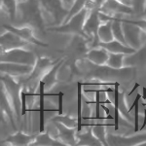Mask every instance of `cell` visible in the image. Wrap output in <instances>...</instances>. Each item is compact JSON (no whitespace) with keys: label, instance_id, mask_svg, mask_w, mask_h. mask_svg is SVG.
I'll return each mask as SVG.
<instances>
[{"label":"cell","instance_id":"cell-1","mask_svg":"<svg viewBox=\"0 0 146 146\" xmlns=\"http://www.w3.org/2000/svg\"><path fill=\"white\" fill-rule=\"evenodd\" d=\"M21 20L23 25H30L35 31L45 32V16L38 0H28L25 3L19 4Z\"/></svg>","mask_w":146,"mask_h":146},{"label":"cell","instance_id":"cell-2","mask_svg":"<svg viewBox=\"0 0 146 146\" xmlns=\"http://www.w3.org/2000/svg\"><path fill=\"white\" fill-rule=\"evenodd\" d=\"M89 14V9L84 8L82 9L79 13L74 15L72 18H70L67 22L63 23L60 25H56V27H49L46 28L47 31L55 32V33L60 34H72L78 35V36L84 37L86 40L90 41L89 37L87 36L84 32V23L86 21Z\"/></svg>","mask_w":146,"mask_h":146},{"label":"cell","instance_id":"cell-3","mask_svg":"<svg viewBox=\"0 0 146 146\" xmlns=\"http://www.w3.org/2000/svg\"><path fill=\"white\" fill-rule=\"evenodd\" d=\"M60 60H53L47 56H38L37 62L34 64L33 70L29 75H27L25 78H23L22 83L23 84V88L28 91L35 92V89L39 87V83L42 80L45 74L51 69L55 63H56Z\"/></svg>","mask_w":146,"mask_h":146},{"label":"cell","instance_id":"cell-4","mask_svg":"<svg viewBox=\"0 0 146 146\" xmlns=\"http://www.w3.org/2000/svg\"><path fill=\"white\" fill-rule=\"evenodd\" d=\"M1 85L5 89L7 95L13 103L14 109H15L17 121L20 122L22 119V98L21 94L23 89V84L22 81H17L15 77L10 76L7 74L1 75Z\"/></svg>","mask_w":146,"mask_h":146},{"label":"cell","instance_id":"cell-5","mask_svg":"<svg viewBox=\"0 0 146 146\" xmlns=\"http://www.w3.org/2000/svg\"><path fill=\"white\" fill-rule=\"evenodd\" d=\"M44 16L50 18V25H60L66 20L69 9L64 6L62 0H38Z\"/></svg>","mask_w":146,"mask_h":146},{"label":"cell","instance_id":"cell-6","mask_svg":"<svg viewBox=\"0 0 146 146\" xmlns=\"http://www.w3.org/2000/svg\"><path fill=\"white\" fill-rule=\"evenodd\" d=\"M38 56L31 50L25 48H18L11 51L1 52L0 62H15L21 64L34 65Z\"/></svg>","mask_w":146,"mask_h":146},{"label":"cell","instance_id":"cell-7","mask_svg":"<svg viewBox=\"0 0 146 146\" xmlns=\"http://www.w3.org/2000/svg\"><path fill=\"white\" fill-rule=\"evenodd\" d=\"M101 20L100 18V9H92L89 10L88 17L84 23V32L89 37L90 41L93 42L94 47H98L100 40L98 37V31L101 25Z\"/></svg>","mask_w":146,"mask_h":146},{"label":"cell","instance_id":"cell-8","mask_svg":"<svg viewBox=\"0 0 146 146\" xmlns=\"http://www.w3.org/2000/svg\"><path fill=\"white\" fill-rule=\"evenodd\" d=\"M2 27L5 30H9V31L13 32V33L17 34L21 38L23 39L25 41L28 42L29 44H33V45L40 46V47H49L48 43L41 41L36 37L35 35V30L33 27L30 25H23V27H15L12 25H7V23H3Z\"/></svg>","mask_w":146,"mask_h":146},{"label":"cell","instance_id":"cell-9","mask_svg":"<svg viewBox=\"0 0 146 146\" xmlns=\"http://www.w3.org/2000/svg\"><path fill=\"white\" fill-rule=\"evenodd\" d=\"M100 11L106 15H133L135 13V8L133 6H128L117 0H104L103 4L100 8Z\"/></svg>","mask_w":146,"mask_h":146},{"label":"cell","instance_id":"cell-10","mask_svg":"<svg viewBox=\"0 0 146 146\" xmlns=\"http://www.w3.org/2000/svg\"><path fill=\"white\" fill-rule=\"evenodd\" d=\"M28 42L25 41L23 39L18 36L17 34L13 33V32L6 30L4 33L0 35V48L1 52H7L11 51L14 49L18 48H25L28 46Z\"/></svg>","mask_w":146,"mask_h":146},{"label":"cell","instance_id":"cell-11","mask_svg":"<svg viewBox=\"0 0 146 146\" xmlns=\"http://www.w3.org/2000/svg\"><path fill=\"white\" fill-rule=\"evenodd\" d=\"M107 141L109 145L135 146L141 145L146 142V133H137L131 136H121L120 135H107Z\"/></svg>","mask_w":146,"mask_h":146},{"label":"cell","instance_id":"cell-12","mask_svg":"<svg viewBox=\"0 0 146 146\" xmlns=\"http://www.w3.org/2000/svg\"><path fill=\"white\" fill-rule=\"evenodd\" d=\"M34 65L21 64L15 62H0V71L13 77H23L29 75L33 70Z\"/></svg>","mask_w":146,"mask_h":146},{"label":"cell","instance_id":"cell-13","mask_svg":"<svg viewBox=\"0 0 146 146\" xmlns=\"http://www.w3.org/2000/svg\"><path fill=\"white\" fill-rule=\"evenodd\" d=\"M123 28H124L125 38H126L127 44L129 46L133 47V48L137 50V49H139L144 44L142 41L143 31L139 27H137L135 25L123 23Z\"/></svg>","mask_w":146,"mask_h":146},{"label":"cell","instance_id":"cell-14","mask_svg":"<svg viewBox=\"0 0 146 146\" xmlns=\"http://www.w3.org/2000/svg\"><path fill=\"white\" fill-rule=\"evenodd\" d=\"M56 129V135L58 138L62 141L65 146H76L78 143V137H77V129L68 128L62 123L58 122H53Z\"/></svg>","mask_w":146,"mask_h":146},{"label":"cell","instance_id":"cell-15","mask_svg":"<svg viewBox=\"0 0 146 146\" xmlns=\"http://www.w3.org/2000/svg\"><path fill=\"white\" fill-rule=\"evenodd\" d=\"M0 108H1V113H4V115L6 116V118L10 121L14 129H16V113L15 109H14L13 103L9 98L8 95H7L4 87L1 85V89H0Z\"/></svg>","mask_w":146,"mask_h":146},{"label":"cell","instance_id":"cell-16","mask_svg":"<svg viewBox=\"0 0 146 146\" xmlns=\"http://www.w3.org/2000/svg\"><path fill=\"white\" fill-rule=\"evenodd\" d=\"M125 67H146V42L133 54L126 56Z\"/></svg>","mask_w":146,"mask_h":146},{"label":"cell","instance_id":"cell-17","mask_svg":"<svg viewBox=\"0 0 146 146\" xmlns=\"http://www.w3.org/2000/svg\"><path fill=\"white\" fill-rule=\"evenodd\" d=\"M65 60H66V56H63V58H60L58 62L55 63V64L52 66L51 69L49 70V71L45 74V76L42 78L41 81L44 82L47 93H48L49 91H51L52 89H54V87L58 83V70L62 68V64L64 63Z\"/></svg>","mask_w":146,"mask_h":146},{"label":"cell","instance_id":"cell-18","mask_svg":"<svg viewBox=\"0 0 146 146\" xmlns=\"http://www.w3.org/2000/svg\"><path fill=\"white\" fill-rule=\"evenodd\" d=\"M98 46L101 47V48H104L109 53L124 54L126 56L131 55V54H133L136 51V49L129 45H126V44L122 43V42H120L116 39L112 40L110 42H100Z\"/></svg>","mask_w":146,"mask_h":146},{"label":"cell","instance_id":"cell-19","mask_svg":"<svg viewBox=\"0 0 146 146\" xmlns=\"http://www.w3.org/2000/svg\"><path fill=\"white\" fill-rule=\"evenodd\" d=\"M108 58H109V52L98 46L89 49L86 54L87 60L96 65H102V66L106 65Z\"/></svg>","mask_w":146,"mask_h":146},{"label":"cell","instance_id":"cell-20","mask_svg":"<svg viewBox=\"0 0 146 146\" xmlns=\"http://www.w3.org/2000/svg\"><path fill=\"white\" fill-rule=\"evenodd\" d=\"M36 135H28L22 131H19L14 135L6 137L3 140V142L13 146H31Z\"/></svg>","mask_w":146,"mask_h":146},{"label":"cell","instance_id":"cell-21","mask_svg":"<svg viewBox=\"0 0 146 146\" xmlns=\"http://www.w3.org/2000/svg\"><path fill=\"white\" fill-rule=\"evenodd\" d=\"M46 89L43 81H40L38 87V104L39 108L37 111L39 112V133H44L46 129L45 125V98H46Z\"/></svg>","mask_w":146,"mask_h":146},{"label":"cell","instance_id":"cell-22","mask_svg":"<svg viewBox=\"0 0 146 146\" xmlns=\"http://www.w3.org/2000/svg\"><path fill=\"white\" fill-rule=\"evenodd\" d=\"M31 146H65V144L58 138L53 137L49 131H45L36 135Z\"/></svg>","mask_w":146,"mask_h":146},{"label":"cell","instance_id":"cell-23","mask_svg":"<svg viewBox=\"0 0 146 146\" xmlns=\"http://www.w3.org/2000/svg\"><path fill=\"white\" fill-rule=\"evenodd\" d=\"M83 84L82 82H77V122H78V127H77V133H81L82 129L85 126H90L89 124H83Z\"/></svg>","mask_w":146,"mask_h":146},{"label":"cell","instance_id":"cell-24","mask_svg":"<svg viewBox=\"0 0 146 146\" xmlns=\"http://www.w3.org/2000/svg\"><path fill=\"white\" fill-rule=\"evenodd\" d=\"M77 137H78V143H77V145L79 146H103L102 143L93 133L91 126L90 129L87 131H85V133H77Z\"/></svg>","mask_w":146,"mask_h":146},{"label":"cell","instance_id":"cell-25","mask_svg":"<svg viewBox=\"0 0 146 146\" xmlns=\"http://www.w3.org/2000/svg\"><path fill=\"white\" fill-rule=\"evenodd\" d=\"M113 126V124H104V123H94L91 124V128L93 131V133L98 140L102 143L103 146H107V133H106V127Z\"/></svg>","mask_w":146,"mask_h":146},{"label":"cell","instance_id":"cell-26","mask_svg":"<svg viewBox=\"0 0 146 146\" xmlns=\"http://www.w3.org/2000/svg\"><path fill=\"white\" fill-rule=\"evenodd\" d=\"M98 37L100 42H110L114 40L112 31V21L101 23L98 31Z\"/></svg>","mask_w":146,"mask_h":146},{"label":"cell","instance_id":"cell-27","mask_svg":"<svg viewBox=\"0 0 146 146\" xmlns=\"http://www.w3.org/2000/svg\"><path fill=\"white\" fill-rule=\"evenodd\" d=\"M125 58L126 55L124 54L109 53V58H108L106 65L113 69H122L125 67Z\"/></svg>","mask_w":146,"mask_h":146},{"label":"cell","instance_id":"cell-28","mask_svg":"<svg viewBox=\"0 0 146 146\" xmlns=\"http://www.w3.org/2000/svg\"><path fill=\"white\" fill-rule=\"evenodd\" d=\"M0 1H1V8L8 14L11 20H15L19 7L17 0H0Z\"/></svg>","mask_w":146,"mask_h":146},{"label":"cell","instance_id":"cell-29","mask_svg":"<svg viewBox=\"0 0 146 146\" xmlns=\"http://www.w3.org/2000/svg\"><path fill=\"white\" fill-rule=\"evenodd\" d=\"M141 100L140 94H136V98L133 100V103L131 107L129 108V111L131 113L133 109H135V118H133V122H135V126H133V131L135 133H138L140 129L139 126V101Z\"/></svg>","mask_w":146,"mask_h":146},{"label":"cell","instance_id":"cell-30","mask_svg":"<svg viewBox=\"0 0 146 146\" xmlns=\"http://www.w3.org/2000/svg\"><path fill=\"white\" fill-rule=\"evenodd\" d=\"M119 110L122 118L128 120V121H131L133 120V117L129 114V108H128L127 96L124 93H121V92H120V95H119Z\"/></svg>","mask_w":146,"mask_h":146},{"label":"cell","instance_id":"cell-31","mask_svg":"<svg viewBox=\"0 0 146 146\" xmlns=\"http://www.w3.org/2000/svg\"><path fill=\"white\" fill-rule=\"evenodd\" d=\"M52 122H58L62 123L64 126L68 127V128L77 129L78 127V122H77V118H72V117L68 116V115H56L55 117L51 119Z\"/></svg>","mask_w":146,"mask_h":146},{"label":"cell","instance_id":"cell-32","mask_svg":"<svg viewBox=\"0 0 146 146\" xmlns=\"http://www.w3.org/2000/svg\"><path fill=\"white\" fill-rule=\"evenodd\" d=\"M90 1L91 0H74V3H73V5L71 6V8L69 9V13H68V16H67L66 20H65V22H67L70 18H72L73 16L76 15L77 13H79L82 9L86 8Z\"/></svg>","mask_w":146,"mask_h":146},{"label":"cell","instance_id":"cell-33","mask_svg":"<svg viewBox=\"0 0 146 146\" xmlns=\"http://www.w3.org/2000/svg\"><path fill=\"white\" fill-rule=\"evenodd\" d=\"M119 20L122 23H131V25H135L137 27H139L143 31V33L146 34V19H138V20H129V19H121L119 18Z\"/></svg>","mask_w":146,"mask_h":146},{"label":"cell","instance_id":"cell-34","mask_svg":"<svg viewBox=\"0 0 146 146\" xmlns=\"http://www.w3.org/2000/svg\"><path fill=\"white\" fill-rule=\"evenodd\" d=\"M83 86H105V87H114L115 85L119 84V82H82Z\"/></svg>","mask_w":146,"mask_h":146},{"label":"cell","instance_id":"cell-35","mask_svg":"<svg viewBox=\"0 0 146 146\" xmlns=\"http://www.w3.org/2000/svg\"><path fill=\"white\" fill-rule=\"evenodd\" d=\"M58 96V108L56 111L58 112V115H63V98H64V94L62 92H58L56 94Z\"/></svg>","mask_w":146,"mask_h":146},{"label":"cell","instance_id":"cell-36","mask_svg":"<svg viewBox=\"0 0 146 146\" xmlns=\"http://www.w3.org/2000/svg\"><path fill=\"white\" fill-rule=\"evenodd\" d=\"M143 108H144V110H143V111H144V115H143V123H142V125L140 126L139 131H142V129L146 127V105L143 104Z\"/></svg>","mask_w":146,"mask_h":146},{"label":"cell","instance_id":"cell-37","mask_svg":"<svg viewBox=\"0 0 146 146\" xmlns=\"http://www.w3.org/2000/svg\"><path fill=\"white\" fill-rule=\"evenodd\" d=\"M117 1L121 2V3L125 4V5H128V6H133L135 4V0H117Z\"/></svg>","mask_w":146,"mask_h":146},{"label":"cell","instance_id":"cell-38","mask_svg":"<svg viewBox=\"0 0 146 146\" xmlns=\"http://www.w3.org/2000/svg\"><path fill=\"white\" fill-rule=\"evenodd\" d=\"M62 1L63 2L64 6L66 7L67 9L71 8V6L73 5V3H74V0H62Z\"/></svg>","mask_w":146,"mask_h":146},{"label":"cell","instance_id":"cell-39","mask_svg":"<svg viewBox=\"0 0 146 146\" xmlns=\"http://www.w3.org/2000/svg\"><path fill=\"white\" fill-rule=\"evenodd\" d=\"M139 87H140V85H139V84H138V83H135V85H133V90H131V92H129V93L128 94V96H129H129H131V95H133V94L135 93V92L136 90H137V89L139 88Z\"/></svg>","mask_w":146,"mask_h":146},{"label":"cell","instance_id":"cell-40","mask_svg":"<svg viewBox=\"0 0 146 146\" xmlns=\"http://www.w3.org/2000/svg\"><path fill=\"white\" fill-rule=\"evenodd\" d=\"M141 100H146V88H142V95H141Z\"/></svg>","mask_w":146,"mask_h":146},{"label":"cell","instance_id":"cell-41","mask_svg":"<svg viewBox=\"0 0 146 146\" xmlns=\"http://www.w3.org/2000/svg\"><path fill=\"white\" fill-rule=\"evenodd\" d=\"M145 5L144 7H143V12H142V16H143V18L146 19V0H145Z\"/></svg>","mask_w":146,"mask_h":146},{"label":"cell","instance_id":"cell-42","mask_svg":"<svg viewBox=\"0 0 146 146\" xmlns=\"http://www.w3.org/2000/svg\"><path fill=\"white\" fill-rule=\"evenodd\" d=\"M27 1H28V0H17L18 4H23V3H25Z\"/></svg>","mask_w":146,"mask_h":146}]
</instances>
